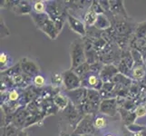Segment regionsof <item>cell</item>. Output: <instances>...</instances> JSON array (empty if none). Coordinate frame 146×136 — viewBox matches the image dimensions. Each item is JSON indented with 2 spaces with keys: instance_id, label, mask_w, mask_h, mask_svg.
I'll return each instance as SVG.
<instances>
[{
  "instance_id": "6da1fadb",
  "label": "cell",
  "mask_w": 146,
  "mask_h": 136,
  "mask_svg": "<svg viewBox=\"0 0 146 136\" xmlns=\"http://www.w3.org/2000/svg\"><path fill=\"white\" fill-rule=\"evenodd\" d=\"M70 57H71L70 70H73V71L81 64L86 63L84 39L77 38L71 43L70 44Z\"/></svg>"
},
{
  "instance_id": "7a4b0ae2",
  "label": "cell",
  "mask_w": 146,
  "mask_h": 136,
  "mask_svg": "<svg viewBox=\"0 0 146 136\" xmlns=\"http://www.w3.org/2000/svg\"><path fill=\"white\" fill-rule=\"evenodd\" d=\"M111 22H112L113 27H114L115 31H116L117 36L128 38H131L133 36L135 27H136V26H134L133 23L129 22L125 18L117 17H113L111 20Z\"/></svg>"
},
{
  "instance_id": "3957f363",
  "label": "cell",
  "mask_w": 146,
  "mask_h": 136,
  "mask_svg": "<svg viewBox=\"0 0 146 136\" xmlns=\"http://www.w3.org/2000/svg\"><path fill=\"white\" fill-rule=\"evenodd\" d=\"M96 129L94 124V115L86 114L80 121L73 131V134L76 135H86V134H95Z\"/></svg>"
},
{
  "instance_id": "277c9868",
  "label": "cell",
  "mask_w": 146,
  "mask_h": 136,
  "mask_svg": "<svg viewBox=\"0 0 146 136\" xmlns=\"http://www.w3.org/2000/svg\"><path fill=\"white\" fill-rule=\"evenodd\" d=\"M88 89L80 87L73 91H65V95L75 107L79 109L86 101Z\"/></svg>"
},
{
  "instance_id": "5b68a950",
  "label": "cell",
  "mask_w": 146,
  "mask_h": 136,
  "mask_svg": "<svg viewBox=\"0 0 146 136\" xmlns=\"http://www.w3.org/2000/svg\"><path fill=\"white\" fill-rule=\"evenodd\" d=\"M82 87L86 89H94L96 91H101L103 88L104 82L100 78L98 74L89 72L84 76L81 77Z\"/></svg>"
},
{
  "instance_id": "8992f818",
  "label": "cell",
  "mask_w": 146,
  "mask_h": 136,
  "mask_svg": "<svg viewBox=\"0 0 146 136\" xmlns=\"http://www.w3.org/2000/svg\"><path fill=\"white\" fill-rule=\"evenodd\" d=\"M64 79V86L65 91H73L82 87L81 78L72 70H67L62 73Z\"/></svg>"
},
{
  "instance_id": "52a82bcc",
  "label": "cell",
  "mask_w": 146,
  "mask_h": 136,
  "mask_svg": "<svg viewBox=\"0 0 146 136\" xmlns=\"http://www.w3.org/2000/svg\"><path fill=\"white\" fill-rule=\"evenodd\" d=\"M109 3L110 14L107 17L110 20H112L113 17L128 19V14L125 10L123 1L122 0H109Z\"/></svg>"
},
{
  "instance_id": "ba28073f",
  "label": "cell",
  "mask_w": 146,
  "mask_h": 136,
  "mask_svg": "<svg viewBox=\"0 0 146 136\" xmlns=\"http://www.w3.org/2000/svg\"><path fill=\"white\" fill-rule=\"evenodd\" d=\"M118 100L117 98H110L102 100L100 104L99 112L108 116H115L118 113Z\"/></svg>"
},
{
  "instance_id": "9c48e42d",
  "label": "cell",
  "mask_w": 146,
  "mask_h": 136,
  "mask_svg": "<svg viewBox=\"0 0 146 136\" xmlns=\"http://www.w3.org/2000/svg\"><path fill=\"white\" fill-rule=\"evenodd\" d=\"M66 21L72 31L78 34L82 37L86 36V26H85V24L83 21H81V20L77 18L75 16H73L70 12H68L67 14Z\"/></svg>"
},
{
  "instance_id": "30bf717a",
  "label": "cell",
  "mask_w": 146,
  "mask_h": 136,
  "mask_svg": "<svg viewBox=\"0 0 146 136\" xmlns=\"http://www.w3.org/2000/svg\"><path fill=\"white\" fill-rule=\"evenodd\" d=\"M64 115L67 119L68 123L71 125L72 127H74V129L76 127V125L78 124V123L84 118V115L79 112V110L74 106V105L70 102L67 108L64 111Z\"/></svg>"
},
{
  "instance_id": "8fae6325",
  "label": "cell",
  "mask_w": 146,
  "mask_h": 136,
  "mask_svg": "<svg viewBox=\"0 0 146 136\" xmlns=\"http://www.w3.org/2000/svg\"><path fill=\"white\" fill-rule=\"evenodd\" d=\"M20 63V66L23 74H27L29 77H36V75L39 74V66L36 62H34L33 60H30L27 57L23 58Z\"/></svg>"
},
{
  "instance_id": "7c38bea8",
  "label": "cell",
  "mask_w": 146,
  "mask_h": 136,
  "mask_svg": "<svg viewBox=\"0 0 146 136\" xmlns=\"http://www.w3.org/2000/svg\"><path fill=\"white\" fill-rule=\"evenodd\" d=\"M28 116H29V113L27 112L26 106H21L14 113L12 124L15 125L19 130H23L25 128V125H26Z\"/></svg>"
},
{
  "instance_id": "4fadbf2b",
  "label": "cell",
  "mask_w": 146,
  "mask_h": 136,
  "mask_svg": "<svg viewBox=\"0 0 146 136\" xmlns=\"http://www.w3.org/2000/svg\"><path fill=\"white\" fill-rule=\"evenodd\" d=\"M84 52H85V57H86V63H88L89 64H93L98 62L99 61L98 53L94 50L91 39L85 36L84 39Z\"/></svg>"
},
{
  "instance_id": "5bb4252c",
  "label": "cell",
  "mask_w": 146,
  "mask_h": 136,
  "mask_svg": "<svg viewBox=\"0 0 146 136\" xmlns=\"http://www.w3.org/2000/svg\"><path fill=\"white\" fill-rule=\"evenodd\" d=\"M117 74H119V71L118 67L115 64H104L102 71L99 74V76L104 83H107L112 82Z\"/></svg>"
},
{
  "instance_id": "9a60e30c",
  "label": "cell",
  "mask_w": 146,
  "mask_h": 136,
  "mask_svg": "<svg viewBox=\"0 0 146 136\" xmlns=\"http://www.w3.org/2000/svg\"><path fill=\"white\" fill-rule=\"evenodd\" d=\"M12 11L18 16L31 15L33 12V7L28 1H15Z\"/></svg>"
},
{
  "instance_id": "2e32d148",
  "label": "cell",
  "mask_w": 146,
  "mask_h": 136,
  "mask_svg": "<svg viewBox=\"0 0 146 136\" xmlns=\"http://www.w3.org/2000/svg\"><path fill=\"white\" fill-rule=\"evenodd\" d=\"M112 22L111 20L109 19V17L104 14H101L98 15L97 19H96V22L94 24V27L97 28L101 31H105V30L109 29L110 27H112Z\"/></svg>"
},
{
  "instance_id": "e0dca14e",
  "label": "cell",
  "mask_w": 146,
  "mask_h": 136,
  "mask_svg": "<svg viewBox=\"0 0 146 136\" xmlns=\"http://www.w3.org/2000/svg\"><path fill=\"white\" fill-rule=\"evenodd\" d=\"M118 112L121 115V117H122L123 121L124 122V124L126 125V126H129V125H131V124H133L135 120H136V118H137L136 114H135V113H134V111L133 112H130V111L125 110L123 107H120Z\"/></svg>"
},
{
  "instance_id": "ac0fdd59",
  "label": "cell",
  "mask_w": 146,
  "mask_h": 136,
  "mask_svg": "<svg viewBox=\"0 0 146 136\" xmlns=\"http://www.w3.org/2000/svg\"><path fill=\"white\" fill-rule=\"evenodd\" d=\"M41 31H43L50 39H52V40L56 38L59 34L56 28H55L54 21H52L51 19H49L48 21L44 25V27H42Z\"/></svg>"
},
{
  "instance_id": "d6986e66",
  "label": "cell",
  "mask_w": 146,
  "mask_h": 136,
  "mask_svg": "<svg viewBox=\"0 0 146 136\" xmlns=\"http://www.w3.org/2000/svg\"><path fill=\"white\" fill-rule=\"evenodd\" d=\"M30 16L32 17V19L36 25V27L37 29L41 30L42 27H44V25L46 24L48 20L50 19L49 16L46 14V13H42V14H37V13H35V12H32Z\"/></svg>"
},
{
  "instance_id": "ffe728a7",
  "label": "cell",
  "mask_w": 146,
  "mask_h": 136,
  "mask_svg": "<svg viewBox=\"0 0 146 136\" xmlns=\"http://www.w3.org/2000/svg\"><path fill=\"white\" fill-rule=\"evenodd\" d=\"M146 77V64L134 65L132 70V79L141 82Z\"/></svg>"
},
{
  "instance_id": "44dd1931",
  "label": "cell",
  "mask_w": 146,
  "mask_h": 136,
  "mask_svg": "<svg viewBox=\"0 0 146 136\" xmlns=\"http://www.w3.org/2000/svg\"><path fill=\"white\" fill-rule=\"evenodd\" d=\"M53 102L55 106H56L60 111H64L67 108L70 101L67 98L66 95H64L62 94H57L53 98Z\"/></svg>"
},
{
  "instance_id": "7402d4cb",
  "label": "cell",
  "mask_w": 146,
  "mask_h": 136,
  "mask_svg": "<svg viewBox=\"0 0 146 136\" xmlns=\"http://www.w3.org/2000/svg\"><path fill=\"white\" fill-rule=\"evenodd\" d=\"M112 82L116 85H120V86H123V87H126V88H130L132 84L133 83V79L125 76V75L120 74V73L115 75Z\"/></svg>"
},
{
  "instance_id": "603a6c76",
  "label": "cell",
  "mask_w": 146,
  "mask_h": 136,
  "mask_svg": "<svg viewBox=\"0 0 146 136\" xmlns=\"http://www.w3.org/2000/svg\"><path fill=\"white\" fill-rule=\"evenodd\" d=\"M97 17H98V15L94 11L91 7H90L87 9V11H85L84 16V23L85 24L86 27H94L95 22H96Z\"/></svg>"
},
{
  "instance_id": "cb8c5ba5",
  "label": "cell",
  "mask_w": 146,
  "mask_h": 136,
  "mask_svg": "<svg viewBox=\"0 0 146 136\" xmlns=\"http://www.w3.org/2000/svg\"><path fill=\"white\" fill-rule=\"evenodd\" d=\"M134 36L140 39H145L146 37V21H143L136 25L134 30Z\"/></svg>"
},
{
  "instance_id": "d4e9b609",
  "label": "cell",
  "mask_w": 146,
  "mask_h": 136,
  "mask_svg": "<svg viewBox=\"0 0 146 136\" xmlns=\"http://www.w3.org/2000/svg\"><path fill=\"white\" fill-rule=\"evenodd\" d=\"M32 7H33V12H35V13H37V14L46 13V2L42 1V0H37V1H35L33 3Z\"/></svg>"
},
{
  "instance_id": "484cf974",
  "label": "cell",
  "mask_w": 146,
  "mask_h": 136,
  "mask_svg": "<svg viewBox=\"0 0 146 136\" xmlns=\"http://www.w3.org/2000/svg\"><path fill=\"white\" fill-rule=\"evenodd\" d=\"M117 67H118V71L120 74H122L125 75V76L132 79V69H131L128 65L123 61V60H121L119 62Z\"/></svg>"
},
{
  "instance_id": "4316f807",
  "label": "cell",
  "mask_w": 146,
  "mask_h": 136,
  "mask_svg": "<svg viewBox=\"0 0 146 136\" xmlns=\"http://www.w3.org/2000/svg\"><path fill=\"white\" fill-rule=\"evenodd\" d=\"M131 54H132V56L133 58L134 61V65H143V64H146L145 61L143 59V56L141 52H139L138 50L135 49H130Z\"/></svg>"
},
{
  "instance_id": "83f0119b",
  "label": "cell",
  "mask_w": 146,
  "mask_h": 136,
  "mask_svg": "<svg viewBox=\"0 0 146 136\" xmlns=\"http://www.w3.org/2000/svg\"><path fill=\"white\" fill-rule=\"evenodd\" d=\"M72 71H73V70H72ZM74 72L80 78H81V77L84 76V75L86 74H88L89 72H91L90 64L88 63H84V64L80 65V66H78L77 68H75L74 70Z\"/></svg>"
},
{
  "instance_id": "f1b7e54d",
  "label": "cell",
  "mask_w": 146,
  "mask_h": 136,
  "mask_svg": "<svg viewBox=\"0 0 146 136\" xmlns=\"http://www.w3.org/2000/svg\"><path fill=\"white\" fill-rule=\"evenodd\" d=\"M19 129L13 124H9L4 127L3 136H18Z\"/></svg>"
},
{
  "instance_id": "f546056e",
  "label": "cell",
  "mask_w": 146,
  "mask_h": 136,
  "mask_svg": "<svg viewBox=\"0 0 146 136\" xmlns=\"http://www.w3.org/2000/svg\"><path fill=\"white\" fill-rule=\"evenodd\" d=\"M94 127L96 130L104 129L107 124L106 119H105L104 117H103V116L94 117Z\"/></svg>"
},
{
  "instance_id": "4dcf8cb0",
  "label": "cell",
  "mask_w": 146,
  "mask_h": 136,
  "mask_svg": "<svg viewBox=\"0 0 146 136\" xmlns=\"http://www.w3.org/2000/svg\"><path fill=\"white\" fill-rule=\"evenodd\" d=\"M51 82L54 86H59L62 84H64L63 74L59 73H54L51 75Z\"/></svg>"
},
{
  "instance_id": "1f68e13d",
  "label": "cell",
  "mask_w": 146,
  "mask_h": 136,
  "mask_svg": "<svg viewBox=\"0 0 146 136\" xmlns=\"http://www.w3.org/2000/svg\"><path fill=\"white\" fill-rule=\"evenodd\" d=\"M8 94V102H19L20 100V94L17 90L12 89L10 90V92L7 93Z\"/></svg>"
},
{
  "instance_id": "d6a6232c",
  "label": "cell",
  "mask_w": 146,
  "mask_h": 136,
  "mask_svg": "<svg viewBox=\"0 0 146 136\" xmlns=\"http://www.w3.org/2000/svg\"><path fill=\"white\" fill-rule=\"evenodd\" d=\"M126 130L129 131L131 133H140V132H143L146 130V127L142 126V125L139 124H131L129 126H126Z\"/></svg>"
},
{
  "instance_id": "836d02e7",
  "label": "cell",
  "mask_w": 146,
  "mask_h": 136,
  "mask_svg": "<svg viewBox=\"0 0 146 136\" xmlns=\"http://www.w3.org/2000/svg\"><path fill=\"white\" fill-rule=\"evenodd\" d=\"M33 82H34L35 86L39 89V88H42L44 85V83H46V79H44V77L43 76V75L38 74V75H36V77L33 78Z\"/></svg>"
},
{
  "instance_id": "e575fe53",
  "label": "cell",
  "mask_w": 146,
  "mask_h": 136,
  "mask_svg": "<svg viewBox=\"0 0 146 136\" xmlns=\"http://www.w3.org/2000/svg\"><path fill=\"white\" fill-rule=\"evenodd\" d=\"M121 107H123L125 110L132 112V110L134 109V108H136L137 106H136V104H135V103L133 102V100H131V99H125L124 102L123 103L122 106H121Z\"/></svg>"
},
{
  "instance_id": "d590c367",
  "label": "cell",
  "mask_w": 146,
  "mask_h": 136,
  "mask_svg": "<svg viewBox=\"0 0 146 136\" xmlns=\"http://www.w3.org/2000/svg\"><path fill=\"white\" fill-rule=\"evenodd\" d=\"M91 7L94 11L96 13L97 15H101V14H104V10L103 9L102 6H101L100 1H96V0H94L92 1V5Z\"/></svg>"
},
{
  "instance_id": "8d00e7d4",
  "label": "cell",
  "mask_w": 146,
  "mask_h": 136,
  "mask_svg": "<svg viewBox=\"0 0 146 136\" xmlns=\"http://www.w3.org/2000/svg\"><path fill=\"white\" fill-rule=\"evenodd\" d=\"M134 113L136 114L137 117H143L144 115H146V106L145 105H138L135 108Z\"/></svg>"
},
{
  "instance_id": "74e56055",
  "label": "cell",
  "mask_w": 146,
  "mask_h": 136,
  "mask_svg": "<svg viewBox=\"0 0 146 136\" xmlns=\"http://www.w3.org/2000/svg\"><path fill=\"white\" fill-rule=\"evenodd\" d=\"M8 36H10V31L7 28V27L5 25L3 18H1V39L7 37Z\"/></svg>"
},
{
  "instance_id": "f35d334b",
  "label": "cell",
  "mask_w": 146,
  "mask_h": 136,
  "mask_svg": "<svg viewBox=\"0 0 146 136\" xmlns=\"http://www.w3.org/2000/svg\"><path fill=\"white\" fill-rule=\"evenodd\" d=\"M8 61V56L6 53H1V55H0V64H1V70L4 71V67L6 66Z\"/></svg>"
},
{
  "instance_id": "ab89813d",
  "label": "cell",
  "mask_w": 146,
  "mask_h": 136,
  "mask_svg": "<svg viewBox=\"0 0 146 136\" xmlns=\"http://www.w3.org/2000/svg\"><path fill=\"white\" fill-rule=\"evenodd\" d=\"M18 136H28V134H27V132H25L24 130H20L19 133H18Z\"/></svg>"
},
{
  "instance_id": "60d3db41",
  "label": "cell",
  "mask_w": 146,
  "mask_h": 136,
  "mask_svg": "<svg viewBox=\"0 0 146 136\" xmlns=\"http://www.w3.org/2000/svg\"><path fill=\"white\" fill-rule=\"evenodd\" d=\"M59 136H72V135H69L67 133H65V132H64V131H62V132H60Z\"/></svg>"
},
{
  "instance_id": "b9f144b4",
  "label": "cell",
  "mask_w": 146,
  "mask_h": 136,
  "mask_svg": "<svg viewBox=\"0 0 146 136\" xmlns=\"http://www.w3.org/2000/svg\"><path fill=\"white\" fill-rule=\"evenodd\" d=\"M72 136H96L95 134H86V135H76V134H73L72 133Z\"/></svg>"
},
{
  "instance_id": "7bdbcfd3",
  "label": "cell",
  "mask_w": 146,
  "mask_h": 136,
  "mask_svg": "<svg viewBox=\"0 0 146 136\" xmlns=\"http://www.w3.org/2000/svg\"><path fill=\"white\" fill-rule=\"evenodd\" d=\"M124 136H132V134H131V133L129 132V131H127V133H124Z\"/></svg>"
},
{
  "instance_id": "ee69618b",
  "label": "cell",
  "mask_w": 146,
  "mask_h": 136,
  "mask_svg": "<svg viewBox=\"0 0 146 136\" xmlns=\"http://www.w3.org/2000/svg\"><path fill=\"white\" fill-rule=\"evenodd\" d=\"M105 136H114L113 134H112V133H108V134H106Z\"/></svg>"
},
{
  "instance_id": "f6af8a7d",
  "label": "cell",
  "mask_w": 146,
  "mask_h": 136,
  "mask_svg": "<svg viewBox=\"0 0 146 136\" xmlns=\"http://www.w3.org/2000/svg\"><path fill=\"white\" fill-rule=\"evenodd\" d=\"M143 136H146V130L143 131Z\"/></svg>"
},
{
  "instance_id": "bcb514c9",
  "label": "cell",
  "mask_w": 146,
  "mask_h": 136,
  "mask_svg": "<svg viewBox=\"0 0 146 136\" xmlns=\"http://www.w3.org/2000/svg\"><path fill=\"white\" fill-rule=\"evenodd\" d=\"M145 42H146V37H145Z\"/></svg>"
}]
</instances>
